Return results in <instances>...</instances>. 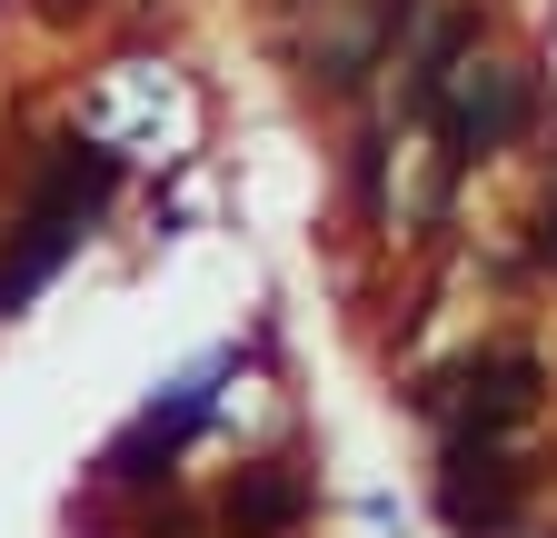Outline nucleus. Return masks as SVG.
Masks as SVG:
<instances>
[{
    "label": "nucleus",
    "instance_id": "obj_4",
    "mask_svg": "<svg viewBox=\"0 0 557 538\" xmlns=\"http://www.w3.org/2000/svg\"><path fill=\"white\" fill-rule=\"evenodd\" d=\"M518 499H528V458L508 439H478V429H448V468H438V509L458 538H508L518 528Z\"/></svg>",
    "mask_w": 557,
    "mask_h": 538
},
{
    "label": "nucleus",
    "instance_id": "obj_2",
    "mask_svg": "<svg viewBox=\"0 0 557 538\" xmlns=\"http://www.w3.org/2000/svg\"><path fill=\"white\" fill-rule=\"evenodd\" d=\"M547 399V359L537 350H468L458 369H438L429 389H418V409L448 419V429H478V439H508L537 419Z\"/></svg>",
    "mask_w": 557,
    "mask_h": 538
},
{
    "label": "nucleus",
    "instance_id": "obj_10",
    "mask_svg": "<svg viewBox=\"0 0 557 538\" xmlns=\"http://www.w3.org/2000/svg\"><path fill=\"white\" fill-rule=\"evenodd\" d=\"M379 180H388V140L369 130V140H359V160H348V189H359V210H379Z\"/></svg>",
    "mask_w": 557,
    "mask_h": 538
},
{
    "label": "nucleus",
    "instance_id": "obj_3",
    "mask_svg": "<svg viewBox=\"0 0 557 538\" xmlns=\"http://www.w3.org/2000/svg\"><path fill=\"white\" fill-rule=\"evenodd\" d=\"M418 21H429V0H369L359 21H348V11H329V21H319V40L299 50L309 90H319V100H359V90L388 71V60L418 40Z\"/></svg>",
    "mask_w": 557,
    "mask_h": 538
},
{
    "label": "nucleus",
    "instance_id": "obj_11",
    "mask_svg": "<svg viewBox=\"0 0 557 538\" xmlns=\"http://www.w3.org/2000/svg\"><path fill=\"white\" fill-rule=\"evenodd\" d=\"M189 528H199L189 509H150V518H139V538H189Z\"/></svg>",
    "mask_w": 557,
    "mask_h": 538
},
{
    "label": "nucleus",
    "instance_id": "obj_1",
    "mask_svg": "<svg viewBox=\"0 0 557 538\" xmlns=\"http://www.w3.org/2000/svg\"><path fill=\"white\" fill-rule=\"evenodd\" d=\"M518 120H528V71H518V60H468V81L438 100V189H429V210H448V199H458V180L487 160V150H508L518 140Z\"/></svg>",
    "mask_w": 557,
    "mask_h": 538
},
{
    "label": "nucleus",
    "instance_id": "obj_13",
    "mask_svg": "<svg viewBox=\"0 0 557 538\" xmlns=\"http://www.w3.org/2000/svg\"><path fill=\"white\" fill-rule=\"evenodd\" d=\"M537 259L557 269V189H547V210H537Z\"/></svg>",
    "mask_w": 557,
    "mask_h": 538
},
{
    "label": "nucleus",
    "instance_id": "obj_9",
    "mask_svg": "<svg viewBox=\"0 0 557 538\" xmlns=\"http://www.w3.org/2000/svg\"><path fill=\"white\" fill-rule=\"evenodd\" d=\"M81 240H90L81 220L21 210V220H11V249H0V319H21V309H30V299H40L50 280H60V259L81 249Z\"/></svg>",
    "mask_w": 557,
    "mask_h": 538
},
{
    "label": "nucleus",
    "instance_id": "obj_14",
    "mask_svg": "<svg viewBox=\"0 0 557 538\" xmlns=\"http://www.w3.org/2000/svg\"><path fill=\"white\" fill-rule=\"evenodd\" d=\"M289 11H319V21H329V11H348V0H289Z\"/></svg>",
    "mask_w": 557,
    "mask_h": 538
},
{
    "label": "nucleus",
    "instance_id": "obj_12",
    "mask_svg": "<svg viewBox=\"0 0 557 538\" xmlns=\"http://www.w3.org/2000/svg\"><path fill=\"white\" fill-rule=\"evenodd\" d=\"M90 11H100V0H40V21H50V30H70V21H90Z\"/></svg>",
    "mask_w": 557,
    "mask_h": 538
},
{
    "label": "nucleus",
    "instance_id": "obj_6",
    "mask_svg": "<svg viewBox=\"0 0 557 538\" xmlns=\"http://www.w3.org/2000/svg\"><path fill=\"white\" fill-rule=\"evenodd\" d=\"M487 50V21L468 11V0H458V11H429V21H418V40L398 50V120H438V100L468 81V60Z\"/></svg>",
    "mask_w": 557,
    "mask_h": 538
},
{
    "label": "nucleus",
    "instance_id": "obj_7",
    "mask_svg": "<svg viewBox=\"0 0 557 538\" xmlns=\"http://www.w3.org/2000/svg\"><path fill=\"white\" fill-rule=\"evenodd\" d=\"M110 199H120V150L60 130V140L40 150V170H30V199H21V210H50V220H81V230H90Z\"/></svg>",
    "mask_w": 557,
    "mask_h": 538
},
{
    "label": "nucleus",
    "instance_id": "obj_8",
    "mask_svg": "<svg viewBox=\"0 0 557 538\" xmlns=\"http://www.w3.org/2000/svg\"><path fill=\"white\" fill-rule=\"evenodd\" d=\"M309 518V468L299 458H249L230 468V489H220V528L230 538H289Z\"/></svg>",
    "mask_w": 557,
    "mask_h": 538
},
{
    "label": "nucleus",
    "instance_id": "obj_5",
    "mask_svg": "<svg viewBox=\"0 0 557 538\" xmlns=\"http://www.w3.org/2000/svg\"><path fill=\"white\" fill-rule=\"evenodd\" d=\"M209 379H220V359H209V369H189L180 389H160L150 409H139V419H129V429L110 439V458H100V468H110L120 489H150V479L170 489V468H180V449H189V439L209 429V409H220V389H209Z\"/></svg>",
    "mask_w": 557,
    "mask_h": 538
}]
</instances>
